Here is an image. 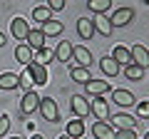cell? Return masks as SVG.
<instances>
[{"label":"cell","instance_id":"38","mask_svg":"<svg viewBox=\"0 0 149 139\" xmlns=\"http://www.w3.org/2000/svg\"><path fill=\"white\" fill-rule=\"evenodd\" d=\"M10 139H20V137H10Z\"/></svg>","mask_w":149,"mask_h":139},{"label":"cell","instance_id":"36","mask_svg":"<svg viewBox=\"0 0 149 139\" xmlns=\"http://www.w3.org/2000/svg\"><path fill=\"white\" fill-rule=\"evenodd\" d=\"M144 139H149V132H147V134H144Z\"/></svg>","mask_w":149,"mask_h":139},{"label":"cell","instance_id":"14","mask_svg":"<svg viewBox=\"0 0 149 139\" xmlns=\"http://www.w3.org/2000/svg\"><path fill=\"white\" fill-rule=\"evenodd\" d=\"M62 22L60 20H52V17H50L47 22H42V27H40V30H42V35L45 38H55V35H60V32H62Z\"/></svg>","mask_w":149,"mask_h":139},{"label":"cell","instance_id":"27","mask_svg":"<svg viewBox=\"0 0 149 139\" xmlns=\"http://www.w3.org/2000/svg\"><path fill=\"white\" fill-rule=\"evenodd\" d=\"M55 57V52L52 50H47V47H42V50H37V60H32V62H40V65H47L50 60Z\"/></svg>","mask_w":149,"mask_h":139},{"label":"cell","instance_id":"16","mask_svg":"<svg viewBox=\"0 0 149 139\" xmlns=\"http://www.w3.org/2000/svg\"><path fill=\"white\" fill-rule=\"evenodd\" d=\"M67 137L82 139V137H85V122H82V119H72V122H67Z\"/></svg>","mask_w":149,"mask_h":139},{"label":"cell","instance_id":"21","mask_svg":"<svg viewBox=\"0 0 149 139\" xmlns=\"http://www.w3.org/2000/svg\"><path fill=\"white\" fill-rule=\"evenodd\" d=\"M100 67H102V72H104L107 77H114V75H119V65L114 62L112 57H102V60H100Z\"/></svg>","mask_w":149,"mask_h":139},{"label":"cell","instance_id":"39","mask_svg":"<svg viewBox=\"0 0 149 139\" xmlns=\"http://www.w3.org/2000/svg\"><path fill=\"white\" fill-rule=\"evenodd\" d=\"M82 139H85V137H82Z\"/></svg>","mask_w":149,"mask_h":139},{"label":"cell","instance_id":"3","mask_svg":"<svg viewBox=\"0 0 149 139\" xmlns=\"http://www.w3.org/2000/svg\"><path fill=\"white\" fill-rule=\"evenodd\" d=\"M35 109H40V97L30 90V92H25V97H22V102H20V112L22 114H32Z\"/></svg>","mask_w":149,"mask_h":139},{"label":"cell","instance_id":"35","mask_svg":"<svg viewBox=\"0 0 149 139\" xmlns=\"http://www.w3.org/2000/svg\"><path fill=\"white\" fill-rule=\"evenodd\" d=\"M30 139H42V137H40V134H35V137H30Z\"/></svg>","mask_w":149,"mask_h":139},{"label":"cell","instance_id":"4","mask_svg":"<svg viewBox=\"0 0 149 139\" xmlns=\"http://www.w3.org/2000/svg\"><path fill=\"white\" fill-rule=\"evenodd\" d=\"M129 52H132V62H134V65H139L142 70L149 67V50L144 47V45H134Z\"/></svg>","mask_w":149,"mask_h":139},{"label":"cell","instance_id":"28","mask_svg":"<svg viewBox=\"0 0 149 139\" xmlns=\"http://www.w3.org/2000/svg\"><path fill=\"white\" fill-rule=\"evenodd\" d=\"M32 17H35L37 22H47L50 20V8L45 5V8H35V10H32Z\"/></svg>","mask_w":149,"mask_h":139},{"label":"cell","instance_id":"37","mask_svg":"<svg viewBox=\"0 0 149 139\" xmlns=\"http://www.w3.org/2000/svg\"><path fill=\"white\" fill-rule=\"evenodd\" d=\"M60 139H72V137H60Z\"/></svg>","mask_w":149,"mask_h":139},{"label":"cell","instance_id":"25","mask_svg":"<svg viewBox=\"0 0 149 139\" xmlns=\"http://www.w3.org/2000/svg\"><path fill=\"white\" fill-rule=\"evenodd\" d=\"M15 87H17V75H13V72L0 75V90H15Z\"/></svg>","mask_w":149,"mask_h":139},{"label":"cell","instance_id":"24","mask_svg":"<svg viewBox=\"0 0 149 139\" xmlns=\"http://www.w3.org/2000/svg\"><path fill=\"white\" fill-rule=\"evenodd\" d=\"M70 77H72L74 82H90L92 77H90V67H72V72H70Z\"/></svg>","mask_w":149,"mask_h":139},{"label":"cell","instance_id":"12","mask_svg":"<svg viewBox=\"0 0 149 139\" xmlns=\"http://www.w3.org/2000/svg\"><path fill=\"white\" fill-rule=\"evenodd\" d=\"M85 90L90 92V95L100 97V95H104V92H109V82H104V80H90V82H85Z\"/></svg>","mask_w":149,"mask_h":139},{"label":"cell","instance_id":"31","mask_svg":"<svg viewBox=\"0 0 149 139\" xmlns=\"http://www.w3.org/2000/svg\"><path fill=\"white\" fill-rule=\"evenodd\" d=\"M137 114L139 117H149V102H142V104H137Z\"/></svg>","mask_w":149,"mask_h":139},{"label":"cell","instance_id":"19","mask_svg":"<svg viewBox=\"0 0 149 139\" xmlns=\"http://www.w3.org/2000/svg\"><path fill=\"white\" fill-rule=\"evenodd\" d=\"M15 60L22 65H30L32 62V47L30 45H17L15 47Z\"/></svg>","mask_w":149,"mask_h":139},{"label":"cell","instance_id":"8","mask_svg":"<svg viewBox=\"0 0 149 139\" xmlns=\"http://www.w3.org/2000/svg\"><path fill=\"white\" fill-rule=\"evenodd\" d=\"M112 102H117L119 107H132V104H137L134 102V95L127 90H112Z\"/></svg>","mask_w":149,"mask_h":139},{"label":"cell","instance_id":"6","mask_svg":"<svg viewBox=\"0 0 149 139\" xmlns=\"http://www.w3.org/2000/svg\"><path fill=\"white\" fill-rule=\"evenodd\" d=\"M25 67L30 70V75H32V80H35V85H45V82H47V67H45V65L30 62V65H25Z\"/></svg>","mask_w":149,"mask_h":139},{"label":"cell","instance_id":"13","mask_svg":"<svg viewBox=\"0 0 149 139\" xmlns=\"http://www.w3.org/2000/svg\"><path fill=\"white\" fill-rule=\"evenodd\" d=\"M77 32H80V38L90 40L92 35H95V22H92L90 17H80V20H77Z\"/></svg>","mask_w":149,"mask_h":139},{"label":"cell","instance_id":"18","mask_svg":"<svg viewBox=\"0 0 149 139\" xmlns=\"http://www.w3.org/2000/svg\"><path fill=\"white\" fill-rule=\"evenodd\" d=\"M112 124H114V127L117 129H134V117H129V114H114V117H112Z\"/></svg>","mask_w":149,"mask_h":139},{"label":"cell","instance_id":"17","mask_svg":"<svg viewBox=\"0 0 149 139\" xmlns=\"http://www.w3.org/2000/svg\"><path fill=\"white\" fill-rule=\"evenodd\" d=\"M27 45H30L32 50H42V47H45V35H42V30H30V32H27Z\"/></svg>","mask_w":149,"mask_h":139},{"label":"cell","instance_id":"9","mask_svg":"<svg viewBox=\"0 0 149 139\" xmlns=\"http://www.w3.org/2000/svg\"><path fill=\"white\" fill-rule=\"evenodd\" d=\"M72 112L77 114L80 119H85L87 114H90V102H87L82 95H74L72 97Z\"/></svg>","mask_w":149,"mask_h":139},{"label":"cell","instance_id":"26","mask_svg":"<svg viewBox=\"0 0 149 139\" xmlns=\"http://www.w3.org/2000/svg\"><path fill=\"white\" fill-rule=\"evenodd\" d=\"M32 85H35V80H32V75H30V70H22V72H20V75H17V87H22V90H27V92H30V87Z\"/></svg>","mask_w":149,"mask_h":139},{"label":"cell","instance_id":"34","mask_svg":"<svg viewBox=\"0 0 149 139\" xmlns=\"http://www.w3.org/2000/svg\"><path fill=\"white\" fill-rule=\"evenodd\" d=\"M3 45H5V35H3V32H0V47H3Z\"/></svg>","mask_w":149,"mask_h":139},{"label":"cell","instance_id":"23","mask_svg":"<svg viewBox=\"0 0 149 139\" xmlns=\"http://www.w3.org/2000/svg\"><path fill=\"white\" fill-rule=\"evenodd\" d=\"M87 8H90L92 13H97V15H104V13L112 8V0H90Z\"/></svg>","mask_w":149,"mask_h":139},{"label":"cell","instance_id":"11","mask_svg":"<svg viewBox=\"0 0 149 139\" xmlns=\"http://www.w3.org/2000/svg\"><path fill=\"white\" fill-rule=\"evenodd\" d=\"M90 112L95 114L100 122H104V119L109 117V107H107V102H104V99H100V97H97L95 102H90Z\"/></svg>","mask_w":149,"mask_h":139},{"label":"cell","instance_id":"7","mask_svg":"<svg viewBox=\"0 0 149 139\" xmlns=\"http://www.w3.org/2000/svg\"><path fill=\"white\" fill-rule=\"evenodd\" d=\"M10 30H13V38H17V40H27L30 25L25 22V17H15V20L10 22Z\"/></svg>","mask_w":149,"mask_h":139},{"label":"cell","instance_id":"20","mask_svg":"<svg viewBox=\"0 0 149 139\" xmlns=\"http://www.w3.org/2000/svg\"><path fill=\"white\" fill-rule=\"evenodd\" d=\"M92 134H95L97 139H114V134H112V129H109V124H107V122H95Z\"/></svg>","mask_w":149,"mask_h":139},{"label":"cell","instance_id":"2","mask_svg":"<svg viewBox=\"0 0 149 139\" xmlns=\"http://www.w3.org/2000/svg\"><path fill=\"white\" fill-rule=\"evenodd\" d=\"M132 17H134V10H132V8H119V10L109 17V22H112V27H124V25L132 22Z\"/></svg>","mask_w":149,"mask_h":139},{"label":"cell","instance_id":"29","mask_svg":"<svg viewBox=\"0 0 149 139\" xmlns=\"http://www.w3.org/2000/svg\"><path fill=\"white\" fill-rule=\"evenodd\" d=\"M124 75H127V77H129V80H139V77H142V75H144V70H142V67H139V65H134V62H132V65H129V67H127V70H124Z\"/></svg>","mask_w":149,"mask_h":139},{"label":"cell","instance_id":"33","mask_svg":"<svg viewBox=\"0 0 149 139\" xmlns=\"http://www.w3.org/2000/svg\"><path fill=\"white\" fill-rule=\"evenodd\" d=\"M47 8H50V10H62L65 0H47Z\"/></svg>","mask_w":149,"mask_h":139},{"label":"cell","instance_id":"32","mask_svg":"<svg viewBox=\"0 0 149 139\" xmlns=\"http://www.w3.org/2000/svg\"><path fill=\"white\" fill-rule=\"evenodd\" d=\"M8 129H10V119H8L5 114H3V117H0V137H3V134H5Z\"/></svg>","mask_w":149,"mask_h":139},{"label":"cell","instance_id":"15","mask_svg":"<svg viewBox=\"0 0 149 139\" xmlns=\"http://www.w3.org/2000/svg\"><path fill=\"white\" fill-rule=\"evenodd\" d=\"M92 22H95V32H102L104 38H109L112 30H114V27H112V22H109V17H104V15H97Z\"/></svg>","mask_w":149,"mask_h":139},{"label":"cell","instance_id":"30","mask_svg":"<svg viewBox=\"0 0 149 139\" xmlns=\"http://www.w3.org/2000/svg\"><path fill=\"white\" fill-rule=\"evenodd\" d=\"M114 139H137V134H134V129H119Z\"/></svg>","mask_w":149,"mask_h":139},{"label":"cell","instance_id":"10","mask_svg":"<svg viewBox=\"0 0 149 139\" xmlns=\"http://www.w3.org/2000/svg\"><path fill=\"white\" fill-rule=\"evenodd\" d=\"M112 60H114L119 67H122V65H124V67H129V65H132V52H129L124 45H117L114 52H112Z\"/></svg>","mask_w":149,"mask_h":139},{"label":"cell","instance_id":"5","mask_svg":"<svg viewBox=\"0 0 149 139\" xmlns=\"http://www.w3.org/2000/svg\"><path fill=\"white\" fill-rule=\"evenodd\" d=\"M72 60L77 62V67H90L92 55H90V50L85 45H77V47H72Z\"/></svg>","mask_w":149,"mask_h":139},{"label":"cell","instance_id":"1","mask_svg":"<svg viewBox=\"0 0 149 139\" xmlns=\"http://www.w3.org/2000/svg\"><path fill=\"white\" fill-rule=\"evenodd\" d=\"M40 112H42L45 122H60V109L55 104V99H50V97L40 99Z\"/></svg>","mask_w":149,"mask_h":139},{"label":"cell","instance_id":"22","mask_svg":"<svg viewBox=\"0 0 149 139\" xmlns=\"http://www.w3.org/2000/svg\"><path fill=\"white\" fill-rule=\"evenodd\" d=\"M55 57L60 60V62H70L72 60V45L65 40V42H60L57 45V50H55Z\"/></svg>","mask_w":149,"mask_h":139}]
</instances>
